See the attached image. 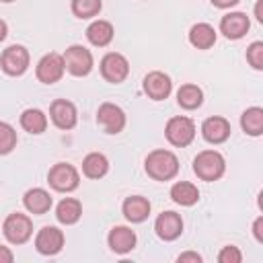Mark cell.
<instances>
[{
  "label": "cell",
  "instance_id": "74e56055",
  "mask_svg": "<svg viewBox=\"0 0 263 263\" xmlns=\"http://www.w3.org/2000/svg\"><path fill=\"white\" fill-rule=\"evenodd\" d=\"M2 2H14V0H2Z\"/></svg>",
  "mask_w": 263,
  "mask_h": 263
},
{
  "label": "cell",
  "instance_id": "603a6c76",
  "mask_svg": "<svg viewBox=\"0 0 263 263\" xmlns=\"http://www.w3.org/2000/svg\"><path fill=\"white\" fill-rule=\"evenodd\" d=\"M109 171V160L105 154L101 152H90L84 156L82 160V173L88 177V179H101L105 177Z\"/></svg>",
  "mask_w": 263,
  "mask_h": 263
},
{
  "label": "cell",
  "instance_id": "484cf974",
  "mask_svg": "<svg viewBox=\"0 0 263 263\" xmlns=\"http://www.w3.org/2000/svg\"><path fill=\"white\" fill-rule=\"evenodd\" d=\"M177 103L183 109L193 111V109H197L203 103V92H201V88L197 84H183L177 90Z\"/></svg>",
  "mask_w": 263,
  "mask_h": 263
},
{
  "label": "cell",
  "instance_id": "83f0119b",
  "mask_svg": "<svg viewBox=\"0 0 263 263\" xmlns=\"http://www.w3.org/2000/svg\"><path fill=\"white\" fill-rule=\"evenodd\" d=\"M103 2L101 0H72V12L78 18H92L101 12Z\"/></svg>",
  "mask_w": 263,
  "mask_h": 263
},
{
  "label": "cell",
  "instance_id": "8fae6325",
  "mask_svg": "<svg viewBox=\"0 0 263 263\" xmlns=\"http://www.w3.org/2000/svg\"><path fill=\"white\" fill-rule=\"evenodd\" d=\"M64 247V232L58 226H43L35 236V249L41 255H58Z\"/></svg>",
  "mask_w": 263,
  "mask_h": 263
},
{
  "label": "cell",
  "instance_id": "e0dca14e",
  "mask_svg": "<svg viewBox=\"0 0 263 263\" xmlns=\"http://www.w3.org/2000/svg\"><path fill=\"white\" fill-rule=\"evenodd\" d=\"M201 136L205 142L210 144H222L228 140L230 136V123L224 119V117H208L203 123H201Z\"/></svg>",
  "mask_w": 263,
  "mask_h": 263
},
{
  "label": "cell",
  "instance_id": "8d00e7d4",
  "mask_svg": "<svg viewBox=\"0 0 263 263\" xmlns=\"http://www.w3.org/2000/svg\"><path fill=\"white\" fill-rule=\"evenodd\" d=\"M6 35H8V27H6V23L0 18V41H4Z\"/></svg>",
  "mask_w": 263,
  "mask_h": 263
},
{
  "label": "cell",
  "instance_id": "3957f363",
  "mask_svg": "<svg viewBox=\"0 0 263 263\" xmlns=\"http://www.w3.org/2000/svg\"><path fill=\"white\" fill-rule=\"evenodd\" d=\"M164 136L166 140L177 146V148H185L193 142L195 138V123L189 119V117H183V115H177V117H171L166 127H164Z\"/></svg>",
  "mask_w": 263,
  "mask_h": 263
},
{
  "label": "cell",
  "instance_id": "9c48e42d",
  "mask_svg": "<svg viewBox=\"0 0 263 263\" xmlns=\"http://www.w3.org/2000/svg\"><path fill=\"white\" fill-rule=\"evenodd\" d=\"M66 72V66H64V58L55 51H49L45 53L39 62H37V68H35V74L39 78V82L43 84H53L58 82Z\"/></svg>",
  "mask_w": 263,
  "mask_h": 263
},
{
  "label": "cell",
  "instance_id": "52a82bcc",
  "mask_svg": "<svg viewBox=\"0 0 263 263\" xmlns=\"http://www.w3.org/2000/svg\"><path fill=\"white\" fill-rule=\"evenodd\" d=\"M101 74H103V78L107 82L119 84L129 74V62L125 60V55H121L117 51H109L101 60Z\"/></svg>",
  "mask_w": 263,
  "mask_h": 263
},
{
  "label": "cell",
  "instance_id": "7a4b0ae2",
  "mask_svg": "<svg viewBox=\"0 0 263 263\" xmlns=\"http://www.w3.org/2000/svg\"><path fill=\"white\" fill-rule=\"evenodd\" d=\"M226 171V160L218 150H203L193 158V173L201 181H218Z\"/></svg>",
  "mask_w": 263,
  "mask_h": 263
},
{
  "label": "cell",
  "instance_id": "ac0fdd59",
  "mask_svg": "<svg viewBox=\"0 0 263 263\" xmlns=\"http://www.w3.org/2000/svg\"><path fill=\"white\" fill-rule=\"evenodd\" d=\"M123 216L132 224H140L150 216V201L142 195H132L123 201Z\"/></svg>",
  "mask_w": 263,
  "mask_h": 263
},
{
  "label": "cell",
  "instance_id": "4316f807",
  "mask_svg": "<svg viewBox=\"0 0 263 263\" xmlns=\"http://www.w3.org/2000/svg\"><path fill=\"white\" fill-rule=\"evenodd\" d=\"M240 127L249 136H261L263 134V109L251 107L240 115Z\"/></svg>",
  "mask_w": 263,
  "mask_h": 263
},
{
  "label": "cell",
  "instance_id": "ba28073f",
  "mask_svg": "<svg viewBox=\"0 0 263 263\" xmlns=\"http://www.w3.org/2000/svg\"><path fill=\"white\" fill-rule=\"evenodd\" d=\"M29 51L23 45H10L0 55V66L8 76H21L29 68Z\"/></svg>",
  "mask_w": 263,
  "mask_h": 263
},
{
  "label": "cell",
  "instance_id": "5bb4252c",
  "mask_svg": "<svg viewBox=\"0 0 263 263\" xmlns=\"http://www.w3.org/2000/svg\"><path fill=\"white\" fill-rule=\"evenodd\" d=\"M154 230H156L158 238H162V240H175L183 232V220H181V216L177 212H171V210L168 212H162L156 218V222H154Z\"/></svg>",
  "mask_w": 263,
  "mask_h": 263
},
{
  "label": "cell",
  "instance_id": "277c9868",
  "mask_svg": "<svg viewBox=\"0 0 263 263\" xmlns=\"http://www.w3.org/2000/svg\"><path fill=\"white\" fill-rule=\"evenodd\" d=\"M2 230H4V236H6L8 242H12V245H23V242H27V240L31 238V234H33V222H31L29 216L14 212V214H10V216L4 220Z\"/></svg>",
  "mask_w": 263,
  "mask_h": 263
},
{
  "label": "cell",
  "instance_id": "44dd1931",
  "mask_svg": "<svg viewBox=\"0 0 263 263\" xmlns=\"http://www.w3.org/2000/svg\"><path fill=\"white\" fill-rule=\"evenodd\" d=\"M189 41L197 49H210L216 43V31L208 23H197L189 29Z\"/></svg>",
  "mask_w": 263,
  "mask_h": 263
},
{
  "label": "cell",
  "instance_id": "d6986e66",
  "mask_svg": "<svg viewBox=\"0 0 263 263\" xmlns=\"http://www.w3.org/2000/svg\"><path fill=\"white\" fill-rule=\"evenodd\" d=\"M23 203L31 214H45L51 208V195L41 187H33L23 195Z\"/></svg>",
  "mask_w": 263,
  "mask_h": 263
},
{
  "label": "cell",
  "instance_id": "4fadbf2b",
  "mask_svg": "<svg viewBox=\"0 0 263 263\" xmlns=\"http://www.w3.org/2000/svg\"><path fill=\"white\" fill-rule=\"evenodd\" d=\"M142 84H144V92H146L152 101H162V99H166V97L171 95V90H173L171 78H168L164 72H158V70L146 74Z\"/></svg>",
  "mask_w": 263,
  "mask_h": 263
},
{
  "label": "cell",
  "instance_id": "5b68a950",
  "mask_svg": "<svg viewBox=\"0 0 263 263\" xmlns=\"http://www.w3.org/2000/svg\"><path fill=\"white\" fill-rule=\"evenodd\" d=\"M47 181L49 185L55 189V191H62V193H68V191H74L80 183V175L78 171L68 164V162H58L49 168L47 173Z\"/></svg>",
  "mask_w": 263,
  "mask_h": 263
},
{
  "label": "cell",
  "instance_id": "7402d4cb",
  "mask_svg": "<svg viewBox=\"0 0 263 263\" xmlns=\"http://www.w3.org/2000/svg\"><path fill=\"white\" fill-rule=\"evenodd\" d=\"M80 216H82V205H80V201L74 199V197H64V199L58 203V208H55V218H58V222H62V224H66V226L76 224V222L80 220Z\"/></svg>",
  "mask_w": 263,
  "mask_h": 263
},
{
  "label": "cell",
  "instance_id": "1f68e13d",
  "mask_svg": "<svg viewBox=\"0 0 263 263\" xmlns=\"http://www.w3.org/2000/svg\"><path fill=\"white\" fill-rule=\"evenodd\" d=\"M177 261H179V263H187V261H191V263H199V261H201V255L195 253V251H187V253H181V255L177 257Z\"/></svg>",
  "mask_w": 263,
  "mask_h": 263
},
{
  "label": "cell",
  "instance_id": "ffe728a7",
  "mask_svg": "<svg viewBox=\"0 0 263 263\" xmlns=\"http://www.w3.org/2000/svg\"><path fill=\"white\" fill-rule=\"evenodd\" d=\"M113 25L109 23V21H92L90 25H88V29H86V39L92 43V45H97V47H105V45H109L111 41H113Z\"/></svg>",
  "mask_w": 263,
  "mask_h": 263
},
{
  "label": "cell",
  "instance_id": "836d02e7",
  "mask_svg": "<svg viewBox=\"0 0 263 263\" xmlns=\"http://www.w3.org/2000/svg\"><path fill=\"white\" fill-rule=\"evenodd\" d=\"M12 259H14L12 251L8 247H2L0 245V263H12Z\"/></svg>",
  "mask_w": 263,
  "mask_h": 263
},
{
  "label": "cell",
  "instance_id": "7c38bea8",
  "mask_svg": "<svg viewBox=\"0 0 263 263\" xmlns=\"http://www.w3.org/2000/svg\"><path fill=\"white\" fill-rule=\"evenodd\" d=\"M49 117L53 121L55 127L60 129H72L78 121V111L74 107V103L66 101V99H58L51 103L49 107Z\"/></svg>",
  "mask_w": 263,
  "mask_h": 263
},
{
  "label": "cell",
  "instance_id": "d4e9b609",
  "mask_svg": "<svg viewBox=\"0 0 263 263\" xmlns=\"http://www.w3.org/2000/svg\"><path fill=\"white\" fill-rule=\"evenodd\" d=\"M21 127L29 134H43L47 127V117L41 109H25L21 113Z\"/></svg>",
  "mask_w": 263,
  "mask_h": 263
},
{
  "label": "cell",
  "instance_id": "d6a6232c",
  "mask_svg": "<svg viewBox=\"0 0 263 263\" xmlns=\"http://www.w3.org/2000/svg\"><path fill=\"white\" fill-rule=\"evenodd\" d=\"M253 234L257 238V242H263V216H259L253 224Z\"/></svg>",
  "mask_w": 263,
  "mask_h": 263
},
{
  "label": "cell",
  "instance_id": "30bf717a",
  "mask_svg": "<svg viewBox=\"0 0 263 263\" xmlns=\"http://www.w3.org/2000/svg\"><path fill=\"white\" fill-rule=\"evenodd\" d=\"M97 121L107 134H119L125 127V113L115 103H103L97 111Z\"/></svg>",
  "mask_w": 263,
  "mask_h": 263
},
{
  "label": "cell",
  "instance_id": "6da1fadb",
  "mask_svg": "<svg viewBox=\"0 0 263 263\" xmlns=\"http://www.w3.org/2000/svg\"><path fill=\"white\" fill-rule=\"evenodd\" d=\"M144 166L154 181H171L179 173V158L171 150H152L146 156Z\"/></svg>",
  "mask_w": 263,
  "mask_h": 263
},
{
  "label": "cell",
  "instance_id": "f1b7e54d",
  "mask_svg": "<svg viewBox=\"0 0 263 263\" xmlns=\"http://www.w3.org/2000/svg\"><path fill=\"white\" fill-rule=\"evenodd\" d=\"M16 146V132L10 123L0 121V154H8L12 152V148Z\"/></svg>",
  "mask_w": 263,
  "mask_h": 263
},
{
  "label": "cell",
  "instance_id": "e575fe53",
  "mask_svg": "<svg viewBox=\"0 0 263 263\" xmlns=\"http://www.w3.org/2000/svg\"><path fill=\"white\" fill-rule=\"evenodd\" d=\"M240 0H212V4L214 6H218V8H232V6H236Z\"/></svg>",
  "mask_w": 263,
  "mask_h": 263
},
{
  "label": "cell",
  "instance_id": "d590c367",
  "mask_svg": "<svg viewBox=\"0 0 263 263\" xmlns=\"http://www.w3.org/2000/svg\"><path fill=\"white\" fill-rule=\"evenodd\" d=\"M255 16H257L259 23H263V0L257 2V6H255Z\"/></svg>",
  "mask_w": 263,
  "mask_h": 263
},
{
  "label": "cell",
  "instance_id": "cb8c5ba5",
  "mask_svg": "<svg viewBox=\"0 0 263 263\" xmlns=\"http://www.w3.org/2000/svg\"><path fill=\"white\" fill-rule=\"evenodd\" d=\"M171 199L179 205H193L199 199V189L189 181H179L171 187Z\"/></svg>",
  "mask_w": 263,
  "mask_h": 263
},
{
  "label": "cell",
  "instance_id": "9a60e30c",
  "mask_svg": "<svg viewBox=\"0 0 263 263\" xmlns=\"http://www.w3.org/2000/svg\"><path fill=\"white\" fill-rule=\"evenodd\" d=\"M249 27H251V21H249V16L245 12H228L220 21V31L228 39H240V37H245L247 31H249Z\"/></svg>",
  "mask_w": 263,
  "mask_h": 263
},
{
  "label": "cell",
  "instance_id": "2e32d148",
  "mask_svg": "<svg viewBox=\"0 0 263 263\" xmlns=\"http://www.w3.org/2000/svg\"><path fill=\"white\" fill-rule=\"evenodd\" d=\"M136 232L127 226H115L109 230V236H107V242H109V249L117 255H125L129 253L134 247H136Z\"/></svg>",
  "mask_w": 263,
  "mask_h": 263
},
{
  "label": "cell",
  "instance_id": "4dcf8cb0",
  "mask_svg": "<svg viewBox=\"0 0 263 263\" xmlns=\"http://www.w3.org/2000/svg\"><path fill=\"white\" fill-rule=\"evenodd\" d=\"M218 261L220 263H240L242 261V253L238 251V247H224L220 253H218Z\"/></svg>",
  "mask_w": 263,
  "mask_h": 263
},
{
  "label": "cell",
  "instance_id": "f546056e",
  "mask_svg": "<svg viewBox=\"0 0 263 263\" xmlns=\"http://www.w3.org/2000/svg\"><path fill=\"white\" fill-rule=\"evenodd\" d=\"M247 62L255 70H263V41H255L247 49Z\"/></svg>",
  "mask_w": 263,
  "mask_h": 263
},
{
  "label": "cell",
  "instance_id": "8992f818",
  "mask_svg": "<svg viewBox=\"0 0 263 263\" xmlns=\"http://www.w3.org/2000/svg\"><path fill=\"white\" fill-rule=\"evenodd\" d=\"M64 66L72 76H86L92 70V53L84 45H70L64 51Z\"/></svg>",
  "mask_w": 263,
  "mask_h": 263
}]
</instances>
